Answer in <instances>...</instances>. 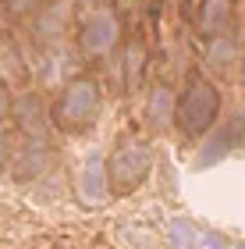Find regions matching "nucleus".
Segmentation results:
<instances>
[{
	"label": "nucleus",
	"mask_w": 245,
	"mask_h": 249,
	"mask_svg": "<svg viewBox=\"0 0 245 249\" xmlns=\"http://www.w3.org/2000/svg\"><path fill=\"white\" fill-rule=\"evenodd\" d=\"M220 89L210 82L203 71L188 75L185 78V89L174 104V124L181 128L188 139H203V135L217 124L220 118Z\"/></svg>",
	"instance_id": "obj_1"
},
{
	"label": "nucleus",
	"mask_w": 245,
	"mask_h": 249,
	"mask_svg": "<svg viewBox=\"0 0 245 249\" xmlns=\"http://www.w3.org/2000/svg\"><path fill=\"white\" fill-rule=\"evenodd\" d=\"M153 167V142L142 135H125L117 142V150L107 157V182H110V196H128L135 192L142 182L149 178Z\"/></svg>",
	"instance_id": "obj_2"
},
{
	"label": "nucleus",
	"mask_w": 245,
	"mask_h": 249,
	"mask_svg": "<svg viewBox=\"0 0 245 249\" xmlns=\"http://www.w3.org/2000/svg\"><path fill=\"white\" fill-rule=\"evenodd\" d=\"M99 107H103V93L93 78H71V82H64V93L53 107V124L64 132L89 128L96 121Z\"/></svg>",
	"instance_id": "obj_3"
},
{
	"label": "nucleus",
	"mask_w": 245,
	"mask_h": 249,
	"mask_svg": "<svg viewBox=\"0 0 245 249\" xmlns=\"http://www.w3.org/2000/svg\"><path fill=\"white\" fill-rule=\"evenodd\" d=\"M235 153H245V110H235L228 121L213 124L203 135V146L192 157V167H213Z\"/></svg>",
	"instance_id": "obj_4"
},
{
	"label": "nucleus",
	"mask_w": 245,
	"mask_h": 249,
	"mask_svg": "<svg viewBox=\"0 0 245 249\" xmlns=\"http://www.w3.org/2000/svg\"><path fill=\"white\" fill-rule=\"evenodd\" d=\"M121 39V21L110 4H93L79 21V50L85 57H103L117 47Z\"/></svg>",
	"instance_id": "obj_5"
},
{
	"label": "nucleus",
	"mask_w": 245,
	"mask_h": 249,
	"mask_svg": "<svg viewBox=\"0 0 245 249\" xmlns=\"http://www.w3.org/2000/svg\"><path fill=\"white\" fill-rule=\"evenodd\" d=\"M75 192L85 207H107L110 203V182H107V153L99 146H89L75 171Z\"/></svg>",
	"instance_id": "obj_6"
},
{
	"label": "nucleus",
	"mask_w": 245,
	"mask_h": 249,
	"mask_svg": "<svg viewBox=\"0 0 245 249\" xmlns=\"http://www.w3.org/2000/svg\"><path fill=\"white\" fill-rule=\"evenodd\" d=\"M68 21H71V0H53V4L36 7V39L47 47H61Z\"/></svg>",
	"instance_id": "obj_7"
},
{
	"label": "nucleus",
	"mask_w": 245,
	"mask_h": 249,
	"mask_svg": "<svg viewBox=\"0 0 245 249\" xmlns=\"http://www.w3.org/2000/svg\"><path fill=\"white\" fill-rule=\"evenodd\" d=\"M231 21H235V0H203V7H199L203 36H228Z\"/></svg>",
	"instance_id": "obj_8"
},
{
	"label": "nucleus",
	"mask_w": 245,
	"mask_h": 249,
	"mask_svg": "<svg viewBox=\"0 0 245 249\" xmlns=\"http://www.w3.org/2000/svg\"><path fill=\"white\" fill-rule=\"evenodd\" d=\"M146 124L153 132H167L174 124V93L167 86H153L146 96Z\"/></svg>",
	"instance_id": "obj_9"
},
{
	"label": "nucleus",
	"mask_w": 245,
	"mask_h": 249,
	"mask_svg": "<svg viewBox=\"0 0 245 249\" xmlns=\"http://www.w3.org/2000/svg\"><path fill=\"white\" fill-rule=\"evenodd\" d=\"M203 61H206V68H213V71H228V68L238 61L235 39L231 36H210L206 50H203Z\"/></svg>",
	"instance_id": "obj_10"
},
{
	"label": "nucleus",
	"mask_w": 245,
	"mask_h": 249,
	"mask_svg": "<svg viewBox=\"0 0 245 249\" xmlns=\"http://www.w3.org/2000/svg\"><path fill=\"white\" fill-rule=\"evenodd\" d=\"M11 114H18V121H21V128L25 132H43V100L36 96V93H25V96H18V100H11Z\"/></svg>",
	"instance_id": "obj_11"
},
{
	"label": "nucleus",
	"mask_w": 245,
	"mask_h": 249,
	"mask_svg": "<svg viewBox=\"0 0 245 249\" xmlns=\"http://www.w3.org/2000/svg\"><path fill=\"white\" fill-rule=\"evenodd\" d=\"M18 78H25V57L18 53V47L7 36H0V82L15 86Z\"/></svg>",
	"instance_id": "obj_12"
},
{
	"label": "nucleus",
	"mask_w": 245,
	"mask_h": 249,
	"mask_svg": "<svg viewBox=\"0 0 245 249\" xmlns=\"http://www.w3.org/2000/svg\"><path fill=\"white\" fill-rule=\"evenodd\" d=\"M139 64H142V47H128V53H125V78H128V86L135 89L139 86Z\"/></svg>",
	"instance_id": "obj_13"
},
{
	"label": "nucleus",
	"mask_w": 245,
	"mask_h": 249,
	"mask_svg": "<svg viewBox=\"0 0 245 249\" xmlns=\"http://www.w3.org/2000/svg\"><path fill=\"white\" fill-rule=\"evenodd\" d=\"M11 15H29V11H36L39 7V0H4Z\"/></svg>",
	"instance_id": "obj_14"
},
{
	"label": "nucleus",
	"mask_w": 245,
	"mask_h": 249,
	"mask_svg": "<svg viewBox=\"0 0 245 249\" xmlns=\"http://www.w3.org/2000/svg\"><path fill=\"white\" fill-rule=\"evenodd\" d=\"M11 100H15V96H11V89L0 82V124H4V118L11 114Z\"/></svg>",
	"instance_id": "obj_15"
},
{
	"label": "nucleus",
	"mask_w": 245,
	"mask_h": 249,
	"mask_svg": "<svg viewBox=\"0 0 245 249\" xmlns=\"http://www.w3.org/2000/svg\"><path fill=\"white\" fill-rule=\"evenodd\" d=\"M7 157H11V135L4 132V124H0V167H4Z\"/></svg>",
	"instance_id": "obj_16"
},
{
	"label": "nucleus",
	"mask_w": 245,
	"mask_h": 249,
	"mask_svg": "<svg viewBox=\"0 0 245 249\" xmlns=\"http://www.w3.org/2000/svg\"><path fill=\"white\" fill-rule=\"evenodd\" d=\"M238 82H242V89H245V61H242V71H238Z\"/></svg>",
	"instance_id": "obj_17"
}]
</instances>
